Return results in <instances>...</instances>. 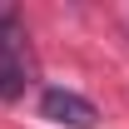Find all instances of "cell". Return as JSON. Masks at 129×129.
Instances as JSON below:
<instances>
[{"mask_svg": "<svg viewBox=\"0 0 129 129\" xmlns=\"http://www.w3.org/2000/svg\"><path fill=\"white\" fill-rule=\"evenodd\" d=\"M40 114L45 119H55V124H64V129H94V104L89 99H80L75 89H45L40 94Z\"/></svg>", "mask_w": 129, "mask_h": 129, "instance_id": "cell-2", "label": "cell"}, {"mask_svg": "<svg viewBox=\"0 0 129 129\" xmlns=\"http://www.w3.org/2000/svg\"><path fill=\"white\" fill-rule=\"evenodd\" d=\"M30 84V60L20 45V30L0 15V99H20Z\"/></svg>", "mask_w": 129, "mask_h": 129, "instance_id": "cell-1", "label": "cell"}]
</instances>
